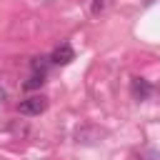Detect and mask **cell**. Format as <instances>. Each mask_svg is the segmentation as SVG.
Here are the masks:
<instances>
[{
    "instance_id": "obj_3",
    "label": "cell",
    "mask_w": 160,
    "mask_h": 160,
    "mask_svg": "<svg viewBox=\"0 0 160 160\" xmlns=\"http://www.w3.org/2000/svg\"><path fill=\"white\" fill-rule=\"evenodd\" d=\"M130 92H132V98H135V100H145V98H150V92H152V85H150L148 80H142V78H132Z\"/></svg>"
},
{
    "instance_id": "obj_5",
    "label": "cell",
    "mask_w": 160,
    "mask_h": 160,
    "mask_svg": "<svg viewBox=\"0 0 160 160\" xmlns=\"http://www.w3.org/2000/svg\"><path fill=\"white\" fill-rule=\"evenodd\" d=\"M42 82H45V75H42V72H32V75L22 82V88H25V90H35V88H42Z\"/></svg>"
},
{
    "instance_id": "obj_4",
    "label": "cell",
    "mask_w": 160,
    "mask_h": 160,
    "mask_svg": "<svg viewBox=\"0 0 160 160\" xmlns=\"http://www.w3.org/2000/svg\"><path fill=\"white\" fill-rule=\"evenodd\" d=\"M52 65V60L48 58V55H40V58H32V72H42L45 75V70Z\"/></svg>"
},
{
    "instance_id": "obj_6",
    "label": "cell",
    "mask_w": 160,
    "mask_h": 160,
    "mask_svg": "<svg viewBox=\"0 0 160 160\" xmlns=\"http://www.w3.org/2000/svg\"><path fill=\"white\" fill-rule=\"evenodd\" d=\"M5 95H8V92H5V88H2V85H0V102H2V100H5Z\"/></svg>"
},
{
    "instance_id": "obj_1",
    "label": "cell",
    "mask_w": 160,
    "mask_h": 160,
    "mask_svg": "<svg viewBox=\"0 0 160 160\" xmlns=\"http://www.w3.org/2000/svg\"><path fill=\"white\" fill-rule=\"evenodd\" d=\"M45 108H48V98H45V95H32V98H25V100L18 105V110H20L22 115H40Z\"/></svg>"
},
{
    "instance_id": "obj_2",
    "label": "cell",
    "mask_w": 160,
    "mask_h": 160,
    "mask_svg": "<svg viewBox=\"0 0 160 160\" xmlns=\"http://www.w3.org/2000/svg\"><path fill=\"white\" fill-rule=\"evenodd\" d=\"M50 60H52V65H68V62H72V60H75V50H72V45H70V42L58 45V48L52 50Z\"/></svg>"
}]
</instances>
